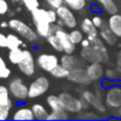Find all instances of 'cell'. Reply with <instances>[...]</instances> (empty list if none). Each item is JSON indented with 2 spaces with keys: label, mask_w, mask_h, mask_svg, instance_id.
I'll use <instances>...</instances> for the list:
<instances>
[{
  "label": "cell",
  "mask_w": 121,
  "mask_h": 121,
  "mask_svg": "<svg viewBox=\"0 0 121 121\" xmlns=\"http://www.w3.org/2000/svg\"><path fill=\"white\" fill-rule=\"evenodd\" d=\"M81 56L84 60L89 63L98 62L105 64L109 60L108 50H107L106 46L104 45V42L101 37L95 38L94 40H91L90 46L86 47V48H82Z\"/></svg>",
  "instance_id": "1"
},
{
  "label": "cell",
  "mask_w": 121,
  "mask_h": 121,
  "mask_svg": "<svg viewBox=\"0 0 121 121\" xmlns=\"http://www.w3.org/2000/svg\"><path fill=\"white\" fill-rule=\"evenodd\" d=\"M32 14V21H33L34 26H35L36 32L39 36L42 37H48L50 34L53 33V27L50 23L47 16V10L45 9L37 8L31 12Z\"/></svg>",
  "instance_id": "2"
},
{
  "label": "cell",
  "mask_w": 121,
  "mask_h": 121,
  "mask_svg": "<svg viewBox=\"0 0 121 121\" xmlns=\"http://www.w3.org/2000/svg\"><path fill=\"white\" fill-rule=\"evenodd\" d=\"M60 98L63 101L65 109L70 113H79V112L86 109L90 106L89 103L83 98H77L69 92H62L60 94Z\"/></svg>",
  "instance_id": "3"
},
{
  "label": "cell",
  "mask_w": 121,
  "mask_h": 121,
  "mask_svg": "<svg viewBox=\"0 0 121 121\" xmlns=\"http://www.w3.org/2000/svg\"><path fill=\"white\" fill-rule=\"evenodd\" d=\"M9 27L15 31L16 33H18L22 38L27 39L28 42H35L37 39V37L39 35L37 34V32L34 31L29 25H27L26 22H23L20 19L12 18L9 21Z\"/></svg>",
  "instance_id": "4"
},
{
  "label": "cell",
  "mask_w": 121,
  "mask_h": 121,
  "mask_svg": "<svg viewBox=\"0 0 121 121\" xmlns=\"http://www.w3.org/2000/svg\"><path fill=\"white\" fill-rule=\"evenodd\" d=\"M10 95L17 101H25L29 98V87L20 78H14L9 83Z\"/></svg>",
  "instance_id": "5"
},
{
  "label": "cell",
  "mask_w": 121,
  "mask_h": 121,
  "mask_svg": "<svg viewBox=\"0 0 121 121\" xmlns=\"http://www.w3.org/2000/svg\"><path fill=\"white\" fill-rule=\"evenodd\" d=\"M62 27L63 26H60V25L53 26V33L59 38L60 45L63 47V51L65 53H73L75 50V44L71 40L68 32L65 31Z\"/></svg>",
  "instance_id": "6"
},
{
  "label": "cell",
  "mask_w": 121,
  "mask_h": 121,
  "mask_svg": "<svg viewBox=\"0 0 121 121\" xmlns=\"http://www.w3.org/2000/svg\"><path fill=\"white\" fill-rule=\"evenodd\" d=\"M49 86H50V82L46 77L40 75L36 78L33 82H31L29 86V98L34 99L44 95L48 90Z\"/></svg>",
  "instance_id": "7"
},
{
  "label": "cell",
  "mask_w": 121,
  "mask_h": 121,
  "mask_svg": "<svg viewBox=\"0 0 121 121\" xmlns=\"http://www.w3.org/2000/svg\"><path fill=\"white\" fill-rule=\"evenodd\" d=\"M105 105L109 108L117 109L121 106V86L113 85L107 88L104 96Z\"/></svg>",
  "instance_id": "8"
},
{
  "label": "cell",
  "mask_w": 121,
  "mask_h": 121,
  "mask_svg": "<svg viewBox=\"0 0 121 121\" xmlns=\"http://www.w3.org/2000/svg\"><path fill=\"white\" fill-rule=\"evenodd\" d=\"M56 13L59 19L63 22L64 27L68 28V29H74L77 27V18L68 5H60L59 9H56Z\"/></svg>",
  "instance_id": "9"
},
{
  "label": "cell",
  "mask_w": 121,
  "mask_h": 121,
  "mask_svg": "<svg viewBox=\"0 0 121 121\" xmlns=\"http://www.w3.org/2000/svg\"><path fill=\"white\" fill-rule=\"evenodd\" d=\"M67 79L70 82L80 84V85H89L92 82V80L90 79V77L88 75V72H87V70H86V68H83V66L71 69Z\"/></svg>",
  "instance_id": "10"
},
{
  "label": "cell",
  "mask_w": 121,
  "mask_h": 121,
  "mask_svg": "<svg viewBox=\"0 0 121 121\" xmlns=\"http://www.w3.org/2000/svg\"><path fill=\"white\" fill-rule=\"evenodd\" d=\"M36 64L42 70L47 71L50 73V71L53 68L60 64V60L57 59L56 55L54 54H48V53H42L36 59Z\"/></svg>",
  "instance_id": "11"
},
{
  "label": "cell",
  "mask_w": 121,
  "mask_h": 121,
  "mask_svg": "<svg viewBox=\"0 0 121 121\" xmlns=\"http://www.w3.org/2000/svg\"><path fill=\"white\" fill-rule=\"evenodd\" d=\"M18 68L25 75L31 77L35 72V60L29 50H25V57L18 65Z\"/></svg>",
  "instance_id": "12"
},
{
  "label": "cell",
  "mask_w": 121,
  "mask_h": 121,
  "mask_svg": "<svg viewBox=\"0 0 121 121\" xmlns=\"http://www.w3.org/2000/svg\"><path fill=\"white\" fill-rule=\"evenodd\" d=\"M81 29L84 33L87 35V38L91 42L95 38L99 37L98 28L94 25L92 20L90 18H84L81 22Z\"/></svg>",
  "instance_id": "13"
},
{
  "label": "cell",
  "mask_w": 121,
  "mask_h": 121,
  "mask_svg": "<svg viewBox=\"0 0 121 121\" xmlns=\"http://www.w3.org/2000/svg\"><path fill=\"white\" fill-rule=\"evenodd\" d=\"M86 70H87L88 75L90 77V79L92 81H99V80H101L105 72L104 68L102 66V63H98V62L90 63L86 67Z\"/></svg>",
  "instance_id": "14"
},
{
  "label": "cell",
  "mask_w": 121,
  "mask_h": 121,
  "mask_svg": "<svg viewBox=\"0 0 121 121\" xmlns=\"http://www.w3.org/2000/svg\"><path fill=\"white\" fill-rule=\"evenodd\" d=\"M100 37L102 38V40L108 46H114V45L117 44L118 40V36L109 29L108 25H104L102 28L100 29Z\"/></svg>",
  "instance_id": "15"
},
{
  "label": "cell",
  "mask_w": 121,
  "mask_h": 121,
  "mask_svg": "<svg viewBox=\"0 0 121 121\" xmlns=\"http://www.w3.org/2000/svg\"><path fill=\"white\" fill-rule=\"evenodd\" d=\"M60 64L64 67H66L67 69L71 70L73 68H77V67H81L83 66V63L82 60L79 59L75 55H72V53H66L60 57Z\"/></svg>",
  "instance_id": "16"
},
{
  "label": "cell",
  "mask_w": 121,
  "mask_h": 121,
  "mask_svg": "<svg viewBox=\"0 0 121 121\" xmlns=\"http://www.w3.org/2000/svg\"><path fill=\"white\" fill-rule=\"evenodd\" d=\"M107 25H108L109 29L120 38L121 37V14L116 13V14L111 15V17L108 18V21H107Z\"/></svg>",
  "instance_id": "17"
},
{
  "label": "cell",
  "mask_w": 121,
  "mask_h": 121,
  "mask_svg": "<svg viewBox=\"0 0 121 121\" xmlns=\"http://www.w3.org/2000/svg\"><path fill=\"white\" fill-rule=\"evenodd\" d=\"M13 119L14 120H33L34 114L32 108L29 107H19L18 109H16L13 115Z\"/></svg>",
  "instance_id": "18"
},
{
  "label": "cell",
  "mask_w": 121,
  "mask_h": 121,
  "mask_svg": "<svg viewBox=\"0 0 121 121\" xmlns=\"http://www.w3.org/2000/svg\"><path fill=\"white\" fill-rule=\"evenodd\" d=\"M46 102L52 112H60L65 109V106L63 104V101L60 100V96H54V95L48 96L46 99Z\"/></svg>",
  "instance_id": "19"
},
{
  "label": "cell",
  "mask_w": 121,
  "mask_h": 121,
  "mask_svg": "<svg viewBox=\"0 0 121 121\" xmlns=\"http://www.w3.org/2000/svg\"><path fill=\"white\" fill-rule=\"evenodd\" d=\"M97 3L109 15L118 13V5L115 0H96Z\"/></svg>",
  "instance_id": "20"
},
{
  "label": "cell",
  "mask_w": 121,
  "mask_h": 121,
  "mask_svg": "<svg viewBox=\"0 0 121 121\" xmlns=\"http://www.w3.org/2000/svg\"><path fill=\"white\" fill-rule=\"evenodd\" d=\"M25 57V50L20 49V47L15 49H11L9 52V60L13 65H18Z\"/></svg>",
  "instance_id": "21"
},
{
  "label": "cell",
  "mask_w": 121,
  "mask_h": 121,
  "mask_svg": "<svg viewBox=\"0 0 121 121\" xmlns=\"http://www.w3.org/2000/svg\"><path fill=\"white\" fill-rule=\"evenodd\" d=\"M32 111H33L34 114V118L37 120H47V117H48L49 113L46 109V107L42 104H33L32 105Z\"/></svg>",
  "instance_id": "22"
},
{
  "label": "cell",
  "mask_w": 121,
  "mask_h": 121,
  "mask_svg": "<svg viewBox=\"0 0 121 121\" xmlns=\"http://www.w3.org/2000/svg\"><path fill=\"white\" fill-rule=\"evenodd\" d=\"M69 72H70L69 69L64 67L62 64H59L55 68H53L52 70L50 71V74L52 75V77L56 78V79H67L69 75Z\"/></svg>",
  "instance_id": "23"
},
{
  "label": "cell",
  "mask_w": 121,
  "mask_h": 121,
  "mask_svg": "<svg viewBox=\"0 0 121 121\" xmlns=\"http://www.w3.org/2000/svg\"><path fill=\"white\" fill-rule=\"evenodd\" d=\"M22 45V40L18 37L17 35L15 34H8L6 35V48L11 49H15V48H18Z\"/></svg>",
  "instance_id": "24"
},
{
  "label": "cell",
  "mask_w": 121,
  "mask_h": 121,
  "mask_svg": "<svg viewBox=\"0 0 121 121\" xmlns=\"http://www.w3.org/2000/svg\"><path fill=\"white\" fill-rule=\"evenodd\" d=\"M87 0H64V3L73 11H81L85 8Z\"/></svg>",
  "instance_id": "25"
},
{
  "label": "cell",
  "mask_w": 121,
  "mask_h": 121,
  "mask_svg": "<svg viewBox=\"0 0 121 121\" xmlns=\"http://www.w3.org/2000/svg\"><path fill=\"white\" fill-rule=\"evenodd\" d=\"M47 40H48L49 45H50L55 51H57V52H64V51H63V47H62V45H60L59 38L56 37V35H55L54 33L50 34V35L47 37Z\"/></svg>",
  "instance_id": "26"
},
{
  "label": "cell",
  "mask_w": 121,
  "mask_h": 121,
  "mask_svg": "<svg viewBox=\"0 0 121 121\" xmlns=\"http://www.w3.org/2000/svg\"><path fill=\"white\" fill-rule=\"evenodd\" d=\"M68 111L64 109L60 112H51L47 117V120H66L69 119V115L67 113Z\"/></svg>",
  "instance_id": "27"
},
{
  "label": "cell",
  "mask_w": 121,
  "mask_h": 121,
  "mask_svg": "<svg viewBox=\"0 0 121 121\" xmlns=\"http://www.w3.org/2000/svg\"><path fill=\"white\" fill-rule=\"evenodd\" d=\"M11 75V69L6 66L5 60L0 55V79H8Z\"/></svg>",
  "instance_id": "28"
},
{
  "label": "cell",
  "mask_w": 121,
  "mask_h": 121,
  "mask_svg": "<svg viewBox=\"0 0 121 121\" xmlns=\"http://www.w3.org/2000/svg\"><path fill=\"white\" fill-rule=\"evenodd\" d=\"M69 35H70V38L75 45L81 44V42L83 40V33L82 31L77 29H72L70 32H69Z\"/></svg>",
  "instance_id": "29"
},
{
  "label": "cell",
  "mask_w": 121,
  "mask_h": 121,
  "mask_svg": "<svg viewBox=\"0 0 121 121\" xmlns=\"http://www.w3.org/2000/svg\"><path fill=\"white\" fill-rule=\"evenodd\" d=\"M21 1L25 4L26 8H27V10L30 11V12H33L34 10L39 8V2H38V0H21Z\"/></svg>",
  "instance_id": "30"
},
{
  "label": "cell",
  "mask_w": 121,
  "mask_h": 121,
  "mask_svg": "<svg viewBox=\"0 0 121 121\" xmlns=\"http://www.w3.org/2000/svg\"><path fill=\"white\" fill-rule=\"evenodd\" d=\"M11 108H12V104H0V117L2 120L9 118Z\"/></svg>",
  "instance_id": "31"
},
{
  "label": "cell",
  "mask_w": 121,
  "mask_h": 121,
  "mask_svg": "<svg viewBox=\"0 0 121 121\" xmlns=\"http://www.w3.org/2000/svg\"><path fill=\"white\" fill-rule=\"evenodd\" d=\"M78 118L80 119H99V116L94 112H79Z\"/></svg>",
  "instance_id": "32"
},
{
  "label": "cell",
  "mask_w": 121,
  "mask_h": 121,
  "mask_svg": "<svg viewBox=\"0 0 121 121\" xmlns=\"http://www.w3.org/2000/svg\"><path fill=\"white\" fill-rule=\"evenodd\" d=\"M47 16H48V19L49 21H50V23H56L57 21V18H59V16H57V13H56V10H47Z\"/></svg>",
  "instance_id": "33"
},
{
  "label": "cell",
  "mask_w": 121,
  "mask_h": 121,
  "mask_svg": "<svg viewBox=\"0 0 121 121\" xmlns=\"http://www.w3.org/2000/svg\"><path fill=\"white\" fill-rule=\"evenodd\" d=\"M91 20H92V22H94V25L96 26L98 29H101V28L105 25L104 19H103L100 15H95V16L91 18Z\"/></svg>",
  "instance_id": "34"
},
{
  "label": "cell",
  "mask_w": 121,
  "mask_h": 121,
  "mask_svg": "<svg viewBox=\"0 0 121 121\" xmlns=\"http://www.w3.org/2000/svg\"><path fill=\"white\" fill-rule=\"evenodd\" d=\"M46 2L51 9L56 10V9H59L60 5H63L64 0H46Z\"/></svg>",
  "instance_id": "35"
},
{
  "label": "cell",
  "mask_w": 121,
  "mask_h": 121,
  "mask_svg": "<svg viewBox=\"0 0 121 121\" xmlns=\"http://www.w3.org/2000/svg\"><path fill=\"white\" fill-rule=\"evenodd\" d=\"M104 75L107 78V79H111V80H115L118 75V70L117 69H112V68H108L105 70L104 72Z\"/></svg>",
  "instance_id": "36"
},
{
  "label": "cell",
  "mask_w": 121,
  "mask_h": 121,
  "mask_svg": "<svg viewBox=\"0 0 121 121\" xmlns=\"http://www.w3.org/2000/svg\"><path fill=\"white\" fill-rule=\"evenodd\" d=\"M9 11V3L5 0H0V15L8 14Z\"/></svg>",
  "instance_id": "37"
},
{
  "label": "cell",
  "mask_w": 121,
  "mask_h": 121,
  "mask_svg": "<svg viewBox=\"0 0 121 121\" xmlns=\"http://www.w3.org/2000/svg\"><path fill=\"white\" fill-rule=\"evenodd\" d=\"M0 95L1 96H9L10 95V90H9V87L4 85H0Z\"/></svg>",
  "instance_id": "38"
},
{
  "label": "cell",
  "mask_w": 121,
  "mask_h": 121,
  "mask_svg": "<svg viewBox=\"0 0 121 121\" xmlns=\"http://www.w3.org/2000/svg\"><path fill=\"white\" fill-rule=\"evenodd\" d=\"M6 47V36L0 32V48Z\"/></svg>",
  "instance_id": "39"
},
{
  "label": "cell",
  "mask_w": 121,
  "mask_h": 121,
  "mask_svg": "<svg viewBox=\"0 0 121 121\" xmlns=\"http://www.w3.org/2000/svg\"><path fill=\"white\" fill-rule=\"evenodd\" d=\"M117 70L118 72H121V50L118 52L117 55Z\"/></svg>",
  "instance_id": "40"
},
{
  "label": "cell",
  "mask_w": 121,
  "mask_h": 121,
  "mask_svg": "<svg viewBox=\"0 0 121 121\" xmlns=\"http://www.w3.org/2000/svg\"><path fill=\"white\" fill-rule=\"evenodd\" d=\"M90 45H91V42H90L88 38H86V39H83L81 42V47H82V48H86V47L90 46Z\"/></svg>",
  "instance_id": "41"
},
{
  "label": "cell",
  "mask_w": 121,
  "mask_h": 121,
  "mask_svg": "<svg viewBox=\"0 0 121 121\" xmlns=\"http://www.w3.org/2000/svg\"><path fill=\"white\" fill-rule=\"evenodd\" d=\"M0 27H1V28H6V27H9V22H6V21H2V22L0 23Z\"/></svg>",
  "instance_id": "42"
},
{
  "label": "cell",
  "mask_w": 121,
  "mask_h": 121,
  "mask_svg": "<svg viewBox=\"0 0 121 121\" xmlns=\"http://www.w3.org/2000/svg\"><path fill=\"white\" fill-rule=\"evenodd\" d=\"M116 113H117L118 117H121V106L119 107V108H117V112H116Z\"/></svg>",
  "instance_id": "43"
},
{
  "label": "cell",
  "mask_w": 121,
  "mask_h": 121,
  "mask_svg": "<svg viewBox=\"0 0 121 121\" xmlns=\"http://www.w3.org/2000/svg\"><path fill=\"white\" fill-rule=\"evenodd\" d=\"M0 120H2V119H1V117H0Z\"/></svg>",
  "instance_id": "44"
},
{
  "label": "cell",
  "mask_w": 121,
  "mask_h": 121,
  "mask_svg": "<svg viewBox=\"0 0 121 121\" xmlns=\"http://www.w3.org/2000/svg\"><path fill=\"white\" fill-rule=\"evenodd\" d=\"M115 1H116V0H115Z\"/></svg>",
  "instance_id": "45"
}]
</instances>
